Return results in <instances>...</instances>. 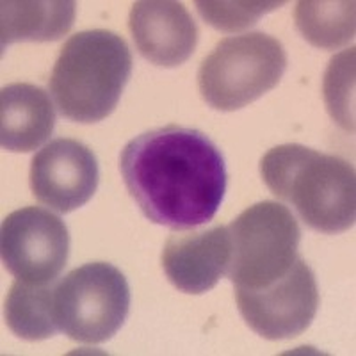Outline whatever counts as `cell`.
Here are the masks:
<instances>
[{
  "label": "cell",
  "instance_id": "cell-1",
  "mask_svg": "<svg viewBox=\"0 0 356 356\" xmlns=\"http://www.w3.org/2000/svg\"><path fill=\"white\" fill-rule=\"evenodd\" d=\"M120 171L143 214L173 230L211 221L227 193L221 150L187 127H159L130 139L120 155Z\"/></svg>",
  "mask_w": 356,
  "mask_h": 356
},
{
  "label": "cell",
  "instance_id": "cell-2",
  "mask_svg": "<svg viewBox=\"0 0 356 356\" xmlns=\"http://www.w3.org/2000/svg\"><path fill=\"white\" fill-rule=\"evenodd\" d=\"M260 175L273 195L294 207L312 230L340 234L355 225L356 173L351 162L292 143L267 152Z\"/></svg>",
  "mask_w": 356,
  "mask_h": 356
},
{
  "label": "cell",
  "instance_id": "cell-3",
  "mask_svg": "<svg viewBox=\"0 0 356 356\" xmlns=\"http://www.w3.org/2000/svg\"><path fill=\"white\" fill-rule=\"evenodd\" d=\"M132 73V54L122 36L82 31L61 47L50 75V93L66 120H106L122 98Z\"/></svg>",
  "mask_w": 356,
  "mask_h": 356
},
{
  "label": "cell",
  "instance_id": "cell-4",
  "mask_svg": "<svg viewBox=\"0 0 356 356\" xmlns=\"http://www.w3.org/2000/svg\"><path fill=\"white\" fill-rule=\"evenodd\" d=\"M227 276L235 291H260L284 278L300 259V225L287 207L260 202L232 221Z\"/></svg>",
  "mask_w": 356,
  "mask_h": 356
},
{
  "label": "cell",
  "instance_id": "cell-5",
  "mask_svg": "<svg viewBox=\"0 0 356 356\" xmlns=\"http://www.w3.org/2000/svg\"><path fill=\"white\" fill-rule=\"evenodd\" d=\"M285 68L287 54L276 38L264 33L227 38L200 66V93L218 111L243 109L276 88Z\"/></svg>",
  "mask_w": 356,
  "mask_h": 356
},
{
  "label": "cell",
  "instance_id": "cell-6",
  "mask_svg": "<svg viewBox=\"0 0 356 356\" xmlns=\"http://www.w3.org/2000/svg\"><path fill=\"white\" fill-rule=\"evenodd\" d=\"M129 310V282L113 264H84L54 285L57 330L82 344H102L113 339Z\"/></svg>",
  "mask_w": 356,
  "mask_h": 356
},
{
  "label": "cell",
  "instance_id": "cell-7",
  "mask_svg": "<svg viewBox=\"0 0 356 356\" xmlns=\"http://www.w3.org/2000/svg\"><path fill=\"white\" fill-rule=\"evenodd\" d=\"M70 235L65 221L41 207H24L2 221L0 255L4 267L24 282H56L65 269Z\"/></svg>",
  "mask_w": 356,
  "mask_h": 356
},
{
  "label": "cell",
  "instance_id": "cell-8",
  "mask_svg": "<svg viewBox=\"0 0 356 356\" xmlns=\"http://www.w3.org/2000/svg\"><path fill=\"white\" fill-rule=\"evenodd\" d=\"M241 316L267 340H285L307 332L317 314L319 291L314 271L298 259L291 271L260 291H235Z\"/></svg>",
  "mask_w": 356,
  "mask_h": 356
},
{
  "label": "cell",
  "instance_id": "cell-9",
  "mask_svg": "<svg viewBox=\"0 0 356 356\" xmlns=\"http://www.w3.org/2000/svg\"><path fill=\"white\" fill-rule=\"evenodd\" d=\"M97 187V157L77 139H54L31 162L33 195L38 202L61 214L86 205Z\"/></svg>",
  "mask_w": 356,
  "mask_h": 356
},
{
  "label": "cell",
  "instance_id": "cell-10",
  "mask_svg": "<svg viewBox=\"0 0 356 356\" xmlns=\"http://www.w3.org/2000/svg\"><path fill=\"white\" fill-rule=\"evenodd\" d=\"M162 267L171 284L187 294H203L227 275L230 237L227 227L187 228L168 237L162 250Z\"/></svg>",
  "mask_w": 356,
  "mask_h": 356
},
{
  "label": "cell",
  "instance_id": "cell-11",
  "mask_svg": "<svg viewBox=\"0 0 356 356\" xmlns=\"http://www.w3.org/2000/svg\"><path fill=\"white\" fill-rule=\"evenodd\" d=\"M129 27L139 54L162 68L184 65L198 41V27L189 11L171 0L136 2L130 9Z\"/></svg>",
  "mask_w": 356,
  "mask_h": 356
},
{
  "label": "cell",
  "instance_id": "cell-12",
  "mask_svg": "<svg viewBox=\"0 0 356 356\" xmlns=\"http://www.w3.org/2000/svg\"><path fill=\"white\" fill-rule=\"evenodd\" d=\"M56 109L44 89L15 82L0 91V145L8 152H33L52 136Z\"/></svg>",
  "mask_w": 356,
  "mask_h": 356
},
{
  "label": "cell",
  "instance_id": "cell-13",
  "mask_svg": "<svg viewBox=\"0 0 356 356\" xmlns=\"http://www.w3.org/2000/svg\"><path fill=\"white\" fill-rule=\"evenodd\" d=\"M75 22V2H13L0 4L2 50L17 41H56L65 36Z\"/></svg>",
  "mask_w": 356,
  "mask_h": 356
},
{
  "label": "cell",
  "instance_id": "cell-14",
  "mask_svg": "<svg viewBox=\"0 0 356 356\" xmlns=\"http://www.w3.org/2000/svg\"><path fill=\"white\" fill-rule=\"evenodd\" d=\"M54 285L17 280L6 300V324L15 335L25 340H44L56 335Z\"/></svg>",
  "mask_w": 356,
  "mask_h": 356
},
{
  "label": "cell",
  "instance_id": "cell-15",
  "mask_svg": "<svg viewBox=\"0 0 356 356\" xmlns=\"http://www.w3.org/2000/svg\"><path fill=\"white\" fill-rule=\"evenodd\" d=\"M355 2H312L296 4L294 20L305 40L317 49L335 50L355 40Z\"/></svg>",
  "mask_w": 356,
  "mask_h": 356
},
{
  "label": "cell",
  "instance_id": "cell-16",
  "mask_svg": "<svg viewBox=\"0 0 356 356\" xmlns=\"http://www.w3.org/2000/svg\"><path fill=\"white\" fill-rule=\"evenodd\" d=\"M324 104L330 116L348 132H355V49L330 61L323 82Z\"/></svg>",
  "mask_w": 356,
  "mask_h": 356
},
{
  "label": "cell",
  "instance_id": "cell-17",
  "mask_svg": "<svg viewBox=\"0 0 356 356\" xmlns=\"http://www.w3.org/2000/svg\"><path fill=\"white\" fill-rule=\"evenodd\" d=\"M285 2H196L200 15L209 25L222 33H237L251 27L266 13L282 8Z\"/></svg>",
  "mask_w": 356,
  "mask_h": 356
}]
</instances>
